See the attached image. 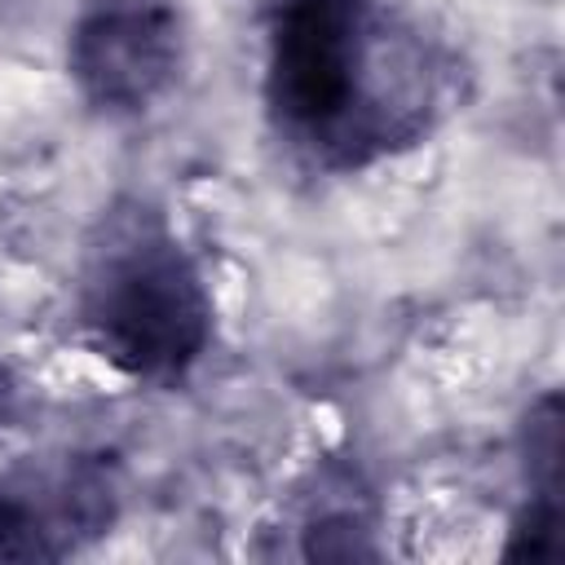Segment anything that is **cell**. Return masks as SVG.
<instances>
[{
    "label": "cell",
    "mask_w": 565,
    "mask_h": 565,
    "mask_svg": "<svg viewBox=\"0 0 565 565\" xmlns=\"http://www.w3.org/2000/svg\"><path fill=\"white\" fill-rule=\"evenodd\" d=\"M31 490L0 486V561H57L71 539V525H102V512H88V499L53 508L49 499H26Z\"/></svg>",
    "instance_id": "obj_4"
},
{
    "label": "cell",
    "mask_w": 565,
    "mask_h": 565,
    "mask_svg": "<svg viewBox=\"0 0 565 565\" xmlns=\"http://www.w3.org/2000/svg\"><path fill=\"white\" fill-rule=\"evenodd\" d=\"M384 18L371 0H278L265 35V106L274 124L331 168H358L406 141L380 106Z\"/></svg>",
    "instance_id": "obj_1"
},
{
    "label": "cell",
    "mask_w": 565,
    "mask_h": 565,
    "mask_svg": "<svg viewBox=\"0 0 565 565\" xmlns=\"http://www.w3.org/2000/svg\"><path fill=\"white\" fill-rule=\"evenodd\" d=\"M79 322L128 380L172 384L203 358L212 296L154 207L119 203L97 221L79 269Z\"/></svg>",
    "instance_id": "obj_2"
},
{
    "label": "cell",
    "mask_w": 565,
    "mask_h": 565,
    "mask_svg": "<svg viewBox=\"0 0 565 565\" xmlns=\"http://www.w3.org/2000/svg\"><path fill=\"white\" fill-rule=\"evenodd\" d=\"M185 35L168 0H88L66 40L79 93L110 115L154 106L181 75Z\"/></svg>",
    "instance_id": "obj_3"
}]
</instances>
